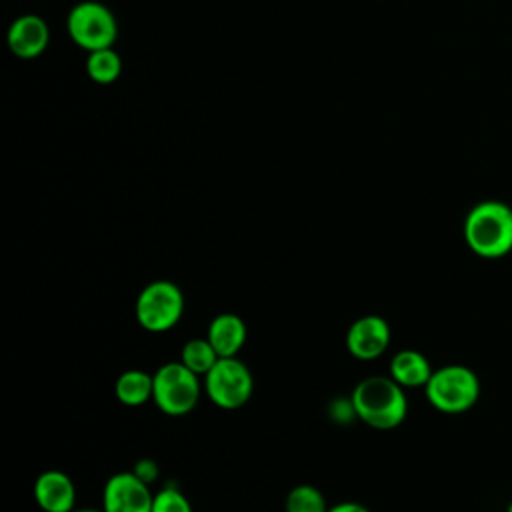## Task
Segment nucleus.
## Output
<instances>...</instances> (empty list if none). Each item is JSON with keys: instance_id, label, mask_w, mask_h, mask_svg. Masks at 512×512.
I'll return each mask as SVG.
<instances>
[{"instance_id": "1", "label": "nucleus", "mask_w": 512, "mask_h": 512, "mask_svg": "<svg viewBox=\"0 0 512 512\" xmlns=\"http://www.w3.org/2000/svg\"><path fill=\"white\" fill-rule=\"evenodd\" d=\"M350 400L356 418L374 430H394L408 414L406 392L390 374H374L360 380Z\"/></svg>"}, {"instance_id": "2", "label": "nucleus", "mask_w": 512, "mask_h": 512, "mask_svg": "<svg viewBox=\"0 0 512 512\" xmlns=\"http://www.w3.org/2000/svg\"><path fill=\"white\" fill-rule=\"evenodd\" d=\"M462 232L476 256L502 258L512 252V208L500 200H482L468 210Z\"/></svg>"}, {"instance_id": "3", "label": "nucleus", "mask_w": 512, "mask_h": 512, "mask_svg": "<svg viewBox=\"0 0 512 512\" xmlns=\"http://www.w3.org/2000/svg\"><path fill=\"white\" fill-rule=\"evenodd\" d=\"M424 394L438 412L462 414L478 402L480 380L476 372L464 364H446L432 372Z\"/></svg>"}, {"instance_id": "4", "label": "nucleus", "mask_w": 512, "mask_h": 512, "mask_svg": "<svg viewBox=\"0 0 512 512\" xmlns=\"http://www.w3.org/2000/svg\"><path fill=\"white\" fill-rule=\"evenodd\" d=\"M152 380V402L158 406L160 412L174 418L190 414L196 408L204 388L200 376L192 372L188 366H184L180 360L162 364L152 374Z\"/></svg>"}, {"instance_id": "5", "label": "nucleus", "mask_w": 512, "mask_h": 512, "mask_svg": "<svg viewBox=\"0 0 512 512\" xmlns=\"http://www.w3.org/2000/svg\"><path fill=\"white\" fill-rule=\"evenodd\" d=\"M184 294L170 280H152L136 296L134 316L140 328L152 334L172 330L184 314Z\"/></svg>"}, {"instance_id": "6", "label": "nucleus", "mask_w": 512, "mask_h": 512, "mask_svg": "<svg viewBox=\"0 0 512 512\" xmlns=\"http://www.w3.org/2000/svg\"><path fill=\"white\" fill-rule=\"evenodd\" d=\"M66 28L74 44L86 52L112 48L118 36V24L112 10L96 0L78 2L68 12Z\"/></svg>"}, {"instance_id": "7", "label": "nucleus", "mask_w": 512, "mask_h": 512, "mask_svg": "<svg viewBox=\"0 0 512 512\" xmlns=\"http://www.w3.org/2000/svg\"><path fill=\"white\" fill-rule=\"evenodd\" d=\"M202 382L210 402L222 410L242 408L254 392L252 372L236 356L220 358Z\"/></svg>"}, {"instance_id": "8", "label": "nucleus", "mask_w": 512, "mask_h": 512, "mask_svg": "<svg viewBox=\"0 0 512 512\" xmlns=\"http://www.w3.org/2000/svg\"><path fill=\"white\" fill-rule=\"evenodd\" d=\"M154 494L150 484L138 478L132 470L112 474L102 488L104 512H152Z\"/></svg>"}, {"instance_id": "9", "label": "nucleus", "mask_w": 512, "mask_h": 512, "mask_svg": "<svg viewBox=\"0 0 512 512\" xmlns=\"http://www.w3.org/2000/svg\"><path fill=\"white\" fill-rule=\"evenodd\" d=\"M392 332L388 322L378 314L356 318L346 330V350L358 360H376L390 344Z\"/></svg>"}, {"instance_id": "10", "label": "nucleus", "mask_w": 512, "mask_h": 512, "mask_svg": "<svg viewBox=\"0 0 512 512\" xmlns=\"http://www.w3.org/2000/svg\"><path fill=\"white\" fill-rule=\"evenodd\" d=\"M34 500L42 512H72L76 510V486L62 470H44L32 486Z\"/></svg>"}, {"instance_id": "11", "label": "nucleus", "mask_w": 512, "mask_h": 512, "mask_svg": "<svg viewBox=\"0 0 512 512\" xmlns=\"http://www.w3.org/2000/svg\"><path fill=\"white\" fill-rule=\"evenodd\" d=\"M8 48L14 56L30 60L40 56L50 42V28L38 14H22L8 28Z\"/></svg>"}, {"instance_id": "12", "label": "nucleus", "mask_w": 512, "mask_h": 512, "mask_svg": "<svg viewBox=\"0 0 512 512\" xmlns=\"http://www.w3.org/2000/svg\"><path fill=\"white\" fill-rule=\"evenodd\" d=\"M206 338L220 358H230L242 350L248 338V328L238 314L220 312L210 320L206 328Z\"/></svg>"}, {"instance_id": "13", "label": "nucleus", "mask_w": 512, "mask_h": 512, "mask_svg": "<svg viewBox=\"0 0 512 512\" xmlns=\"http://www.w3.org/2000/svg\"><path fill=\"white\" fill-rule=\"evenodd\" d=\"M432 366L428 358L412 348H404L396 352L388 364V374L402 386V388H424L432 376Z\"/></svg>"}, {"instance_id": "14", "label": "nucleus", "mask_w": 512, "mask_h": 512, "mask_svg": "<svg viewBox=\"0 0 512 512\" xmlns=\"http://www.w3.org/2000/svg\"><path fill=\"white\" fill-rule=\"evenodd\" d=\"M152 390H154L152 374H148L140 368L124 370L114 382V394H116L118 402L124 406L146 404L148 400H152Z\"/></svg>"}, {"instance_id": "15", "label": "nucleus", "mask_w": 512, "mask_h": 512, "mask_svg": "<svg viewBox=\"0 0 512 512\" xmlns=\"http://www.w3.org/2000/svg\"><path fill=\"white\" fill-rule=\"evenodd\" d=\"M218 360H220V356L214 350V346L208 342L206 336L204 338H192V340L184 342V346L180 350V362L202 378L210 372V368Z\"/></svg>"}, {"instance_id": "16", "label": "nucleus", "mask_w": 512, "mask_h": 512, "mask_svg": "<svg viewBox=\"0 0 512 512\" xmlns=\"http://www.w3.org/2000/svg\"><path fill=\"white\" fill-rule=\"evenodd\" d=\"M86 72L96 84H112L122 72V60L112 48L88 52Z\"/></svg>"}, {"instance_id": "17", "label": "nucleus", "mask_w": 512, "mask_h": 512, "mask_svg": "<svg viewBox=\"0 0 512 512\" xmlns=\"http://www.w3.org/2000/svg\"><path fill=\"white\" fill-rule=\"evenodd\" d=\"M286 512H328L324 494L312 484L294 486L284 502Z\"/></svg>"}, {"instance_id": "18", "label": "nucleus", "mask_w": 512, "mask_h": 512, "mask_svg": "<svg viewBox=\"0 0 512 512\" xmlns=\"http://www.w3.org/2000/svg\"><path fill=\"white\" fill-rule=\"evenodd\" d=\"M152 512H194L190 500L176 486H164L154 494Z\"/></svg>"}, {"instance_id": "19", "label": "nucleus", "mask_w": 512, "mask_h": 512, "mask_svg": "<svg viewBox=\"0 0 512 512\" xmlns=\"http://www.w3.org/2000/svg\"><path fill=\"white\" fill-rule=\"evenodd\" d=\"M132 472H134L138 478H142L146 484H150V482H154L156 476H158V466H156L154 460L144 458V460L136 462V466H134Z\"/></svg>"}, {"instance_id": "20", "label": "nucleus", "mask_w": 512, "mask_h": 512, "mask_svg": "<svg viewBox=\"0 0 512 512\" xmlns=\"http://www.w3.org/2000/svg\"><path fill=\"white\" fill-rule=\"evenodd\" d=\"M328 512H370V510L364 504H360V502L346 500V502H338V504L330 506Z\"/></svg>"}, {"instance_id": "21", "label": "nucleus", "mask_w": 512, "mask_h": 512, "mask_svg": "<svg viewBox=\"0 0 512 512\" xmlns=\"http://www.w3.org/2000/svg\"><path fill=\"white\" fill-rule=\"evenodd\" d=\"M72 512H104L102 508L96 510V508H80V510H72Z\"/></svg>"}, {"instance_id": "22", "label": "nucleus", "mask_w": 512, "mask_h": 512, "mask_svg": "<svg viewBox=\"0 0 512 512\" xmlns=\"http://www.w3.org/2000/svg\"><path fill=\"white\" fill-rule=\"evenodd\" d=\"M506 512H512V502L508 504V508H506Z\"/></svg>"}]
</instances>
